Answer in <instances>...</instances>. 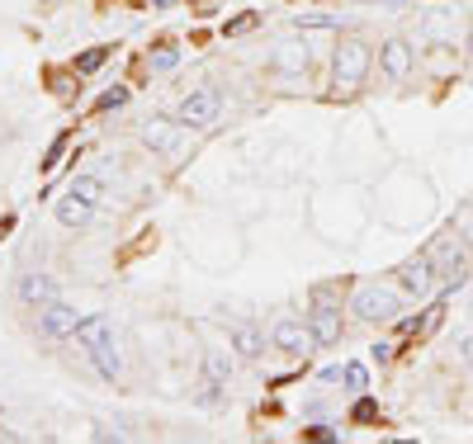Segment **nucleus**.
Masks as SVG:
<instances>
[{"label": "nucleus", "instance_id": "nucleus-1", "mask_svg": "<svg viewBox=\"0 0 473 444\" xmlns=\"http://www.w3.org/2000/svg\"><path fill=\"white\" fill-rule=\"evenodd\" d=\"M76 340H80V350L90 355V364L100 368L105 378H114V373L123 368V359H119V345H114V331H109L105 317H85V321L76 326Z\"/></svg>", "mask_w": 473, "mask_h": 444}, {"label": "nucleus", "instance_id": "nucleus-2", "mask_svg": "<svg viewBox=\"0 0 473 444\" xmlns=\"http://www.w3.org/2000/svg\"><path fill=\"white\" fill-rule=\"evenodd\" d=\"M365 71H369V48L365 43H341L336 57H332V76H336V90L341 95H355L360 85H365Z\"/></svg>", "mask_w": 473, "mask_h": 444}, {"label": "nucleus", "instance_id": "nucleus-3", "mask_svg": "<svg viewBox=\"0 0 473 444\" xmlns=\"http://www.w3.org/2000/svg\"><path fill=\"white\" fill-rule=\"evenodd\" d=\"M218 114H223V95L204 85V90H194V95L180 100V114H175V118H180L184 128H213Z\"/></svg>", "mask_w": 473, "mask_h": 444}, {"label": "nucleus", "instance_id": "nucleus-4", "mask_svg": "<svg viewBox=\"0 0 473 444\" xmlns=\"http://www.w3.org/2000/svg\"><path fill=\"white\" fill-rule=\"evenodd\" d=\"M402 312V298L393 288H360L355 293V317L360 321H393Z\"/></svg>", "mask_w": 473, "mask_h": 444}, {"label": "nucleus", "instance_id": "nucleus-5", "mask_svg": "<svg viewBox=\"0 0 473 444\" xmlns=\"http://www.w3.org/2000/svg\"><path fill=\"white\" fill-rule=\"evenodd\" d=\"M431 265L440 269V279H445L449 288H459V274H464V251H459V241H454V236H440V241H436Z\"/></svg>", "mask_w": 473, "mask_h": 444}, {"label": "nucleus", "instance_id": "nucleus-6", "mask_svg": "<svg viewBox=\"0 0 473 444\" xmlns=\"http://www.w3.org/2000/svg\"><path fill=\"white\" fill-rule=\"evenodd\" d=\"M431 274H436L431 256H417V260H407L402 269H397V279H402V293H412V298H426V293H431Z\"/></svg>", "mask_w": 473, "mask_h": 444}, {"label": "nucleus", "instance_id": "nucleus-7", "mask_svg": "<svg viewBox=\"0 0 473 444\" xmlns=\"http://www.w3.org/2000/svg\"><path fill=\"white\" fill-rule=\"evenodd\" d=\"M379 66H384L393 80L407 76V71H412V48H407V38H388V43L379 48Z\"/></svg>", "mask_w": 473, "mask_h": 444}, {"label": "nucleus", "instance_id": "nucleus-8", "mask_svg": "<svg viewBox=\"0 0 473 444\" xmlns=\"http://www.w3.org/2000/svg\"><path fill=\"white\" fill-rule=\"evenodd\" d=\"M270 71H275V76H303V71H308V48H303V43H284V48H275Z\"/></svg>", "mask_w": 473, "mask_h": 444}, {"label": "nucleus", "instance_id": "nucleus-9", "mask_svg": "<svg viewBox=\"0 0 473 444\" xmlns=\"http://www.w3.org/2000/svg\"><path fill=\"white\" fill-rule=\"evenodd\" d=\"M38 326H43V336H76L80 321H76V308H67V303H48Z\"/></svg>", "mask_w": 473, "mask_h": 444}, {"label": "nucleus", "instance_id": "nucleus-10", "mask_svg": "<svg viewBox=\"0 0 473 444\" xmlns=\"http://www.w3.org/2000/svg\"><path fill=\"white\" fill-rule=\"evenodd\" d=\"M275 345H280V350H289V355H308L317 340H313V331H303L293 317H284V321L275 326Z\"/></svg>", "mask_w": 473, "mask_h": 444}, {"label": "nucleus", "instance_id": "nucleus-11", "mask_svg": "<svg viewBox=\"0 0 473 444\" xmlns=\"http://www.w3.org/2000/svg\"><path fill=\"white\" fill-rule=\"evenodd\" d=\"M90 213H95V204H85L80 194H62V204H57V222L62 227H80V222H90Z\"/></svg>", "mask_w": 473, "mask_h": 444}, {"label": "nucleus", "instance_id": "nucleus-12", "mask_svg": "<svg viewBox=\"0 0 473 444\" xmlns=\"http://www.w3.org/2000/svg\"><path fill=\"white\" fill-rule=\"evenodd\" d=\"M313 340H317V345H336V340H341V312L317 308V312H313Z\"/></svg>", "mask_w": 473, "mask_h": 444}, {"label": "nucleus", "instance_id": "nucleus-13", "mask_svg": "<svg viewBox=\"0 0 473 444\" xmlns=\"http://www.w3.org/2000/svg\"><path fill=\"white\" fill-rule=\"evenodd\" d=\"M175 123H171V118H152V123H147V128H142V142H147V147H152V152H171V147H175Z\"/></svg>", "mask_w": 473, "mask_h": 444}, {"label": "nucleus", "instance_id": "nucleus-14", "mask_svg": "<svg viewBox=\"0 0 473 444\" xmlns=\"http://www.w3.org/2000/svg\"><path fill=\"white\" fill-rule=\"evenodd\" d=\"M232 350L246 355V359H256V355H265V336L251 326V321H241V326H232Z\"/></svg>", "mask_w": 473, "mask_h": 444}, {"label": "nucleus", "instance_id": "nucleus-15", "mask_svg": "<svg viewBox=\"0 0 473 444\" xmlns=\"http://www.w3.org/2000/svg\"><path fill=\"white\" fill-rule=\"evenodd\" d=\"M19 298L24 303H57V284L48 274H28V279H19Z\"/></svg>", "mask_w": 473, "mask_h": 444}, {"label": "nucleus", "instance_id": "nucleus-16", "mask_svg": "<svg viewBox=\"0 0 473 444\" xmlns=\"http://www.w3.org/2000/svg\"><path fill=\"white\" fill-rule=\"evenodd\" d=\"M105 62H109V48H90V53L76 62V71H80V76H90V71H100Z\"/></svg>", "mask_w": 473, "mask_h": 444}, {"label": "nucleus", "instance_id": "nucleus-17", "mask_svg": "<svg viewBox=\"0 0 473 444\" xmlns=\"http://www.w3.org/2000/svg\"><path fill=\"white\" fill-rule=\"evenodd\" d=\"M341 378H345V388H350V392H365V383H369L365 364H345V373H341Z\"/></svg>", "mask_w": 473, "mask_h": 444}, {"label": "nucleus", "instance_id": "nucleus-18", "mask_svg": "<svg viewBox=\"0 0 473 444\" xmlns=\"http://www.w3.org/2000/svg\"><path fill=\"white\" fill-rule=\"evenodd\" d=\"M209 378L213 383H227V378H232V364H227L223 355H209Z\"/></svg>", "mask_w": 473, "mask_h": 444}, {"label": "nucleus", "instance_id": "nucleus-19", "mask_svg": "<svg viewBox=\"0 0 473 444\" xmlns=\"http://www.w3.org/2000/svg\"><path fill=\"white\" fill-rule=\"evenodd\" d=\"M256 24H261L256 15H241V19H232V24H223V33H227V38H241V33H251Z\"/></svg>", "mask_w": 473, "mask_h": 444}, {"label": "nucleus", "instance_id": "nucleus-20", "mask_svg": "<svg viewBox=\"0 0 473 444\" xmlns=\"http://www.w3.org/2000/svg\"><path fill=\"white\" fill-rule=\"evenodd\" d=\"M175 62H180V53H175V48H157V53H152V66H157V71H171Z\"/></svg>", "mask_w": 473, "mask_h": 444}, {"label": "nucleus", "instance_id": "nucleus-21", "mask_svg": "<svg viewBox=\"0 0 473 444\" xmlns=\"http://www.w3.org/2000/svg\"><path fill=\"white\" fill-rule=\"evenodd\" d=\"M119 105H128V90H123V85H114V90L100 95V109H119Z\"/></svg>", "mask_w": 473, "mask_h": 444}, {"label": "nucleus", "instance_id": "nucleus-22", "mask_svg": "<svg viewBox=\"0 0 473 444\" xmlns=\"http://www.w3.org/2000/svg\"><path fill=\"white\" fill-rule=\"evenodd\" d=\"M379 416V411H374V402H360V407H355V420H374Z\"/></svg>", "mask_w": 473, "mask_h": 444}, {"label": "nucleus", "instance_id": "nucleus-23", "mask_svg": "<svg viewBox=\"0 0 473 444\" xmlns=\"http://www.w3.org/2000/svg\"><path fill=\"white\" fill-rule=\"evenodd\" d=\"M459 355H464V364L473 368V336H464V340H459Z\"/></svg>", "mask_w": 473, "mask_h": 444}, {"label": "nucleus", "instance_id": "nucleus-24", "mask_svg": "<svg viewBox=\"0 0 473 444\" xmlns=\"http://www.w3.org/2000/svg\"><path fill=\"white\" fill-rule=\"evenodd\" d=\"M308 435H313V440H336V430H332V425H313Z\"/></svg>", "mask_w": 473, "mask_h": 444}, {"label": "nucleus", "instance_id": "nucleus-25", "mask_svg": "<svg viewBox=\"0 0 473 444\" xmlns=\"http://www.w3.org/2000/svg\"><path fill=\"white\" fill-rule=\"evenodd\" d=\"M152 5H171V0H152Z\"/></svg>", "mask_w": 473, "mask_h": 444}]
</instances>
